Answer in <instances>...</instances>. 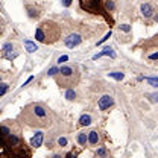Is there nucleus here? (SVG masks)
Masks as SVG:
<instances>
[{"label":"nucleus","instance_id":"nucleus-27","mask_svg":"<svg viewBox=\"0 0 158 158\" xmlns=\"http://www.w3.org/2000/svg\"><path fill=\"white\" fill-rule=\"evenodd\" d=\"M110 37H111V32H108V34H106V35H105L103 38H102V40H99V41H98V43H96V44H98V46H99V44H102V43H103L105 40H108V38H110Z\"/></svg>","mask_w":158,"mask_h":158},{"label":"nucleus","instance_id":"nucleus-20","mask_svg":"<svg viewBox=\"0 0 158 158\" xmlns=\"http://www.w3.org/2000/svg\"><path fill=\"white\" fill-rule=\"evenodd\" d=\"M103 9H105V12H108V15H110V12H114V11H116V3H114V0H105V2H103Z\"/></svg>","mask_w":158,"mask_h":158},{"label":"nucleus","instance_id":"nucleus-24","mask_svg":"<svg viewBox=\"0 0 158 158\" xmlns=\"http://www.w3.org/2000/svg\"><path fill=\"white\" fill-rule=\"evenodd\" d=\"M118 32H126V34H129V32H131V26H129V24H120V26H118Z\"/></svg>","mask_w":158,"mask_h":158},{"label":"nucleus","instance_id":"nucleus-2","mask_svg":"<svg viewBox=\"0 0 158 158\" xmlns=\"http://www.w3.org/2000/svg\"><path fill=\"white\" fill-rule=\"evenodd\" d=\"M62 35V26L55 20H43L35 29V40L43 44H53Z\"/></svg>","mask_w":158,"mask_h":158},{"label":"nucleus","instance_id":"nucleus-21","mask_svg":"<svg viewBox=\"0 0 158 158\" xmlns=\"http://www.w3.org/2000/svg\"><path fill=\"white\" fill-rule=\"evenodd\" d=\"M24 47H26V50L29 52V53H34L38 47H37V44L35 43H32V41H29V40H26L24 41Z\"/></svg>","mask_w":158,"mask_h":158},{"label":"nucleus","instance_id":"nucleus-25","mask_svg":"<svg viewBox=\"0 0 158 158\" xmlns=\"http://www.w3.org/2000/svg\"><path fill=\"white\" fill-rule=\"evenodd\" d=\"M47 158H65V155L61 154V152H53V154H50Z\"/></svg>","mask_w":158,"mask_h":158},{"label":"nucleus","instance_id":"nucleus-28","mask_svg":"<svg viewBox=\"0 0 158 158\" xmlns=\"http://www.w3.org/2000/svg\"><path fill=\"white\" fill-rule=\"evenodd\" d=\"M3 31H5V20L0 17V35L3 34Z\"/></svg>","mask_w":158,"mask_h":158},{"label":"nucleus","instance_id":"nucleus-6","mask_svg":"<svg viewBox=\"0 0 158 158\" xmlns=\"http://www.w3.org/2000/svg\"><path fill=\"white\" fill-rule=\"evenodd\" d=\"M69 137L65 135V134H62V132H59V131H52L49 135H47V140H46V146L47 148H50V149H62V148H67L69 146Z\"/></svg>","mask_w":158,"mask_h":158},{"label":"nucleus","instance_id":"nucleus-19","mask_svg":"<svg viewBox=\"0 0 158 158\" xmlns=\"http://www.w3.org/2000/svg\"><path fill=\"white\" fill-rule=\"evenodd\" d=\"M146 59H148V61H154V62H158V49H157V47H151V49H148Z\"/></svg>","mask_w":158,"mask_h":158},{"label":"nucleus","instance_id":"nucleus-14","mask_svg":"<svg viewBox=\"0 0 158 158\" xmlns=\"http://www.w3.org/2000/svg\"><path fill=\"white\" fill-rule=\"evenodd\" d=\"M43 140H44V132H41V131L35 132V135L31 138V146L32 148H40L43 144Z\"/></svg>","mask_w":158,"mask_h":158},{"label":"nucleus","instance_id":"nucleus-7","mask_svg":"<svg viewBox=\"0 0 158 158\" xmlns=\"http://www.w3.org/2000/svg\"><path fill=\"white\" fill-rule=\"evenodd\" d=\"M0 131H2V138L11 134H21V125L17 120H5L0 123Z\"/></svg>","mask_w":158,"mask_h":158},{"label":"nucleus","instance_id":"nucleus-17","mask_svg":"<svg viewBox=\"0 0 158 158\" xmlns=\"http://www.w3.org/2000/svg\"><path fill=\"white\" fill-rule=\"evenodd\" d=\"M64 98L67 99V100H70V102H78L79 100V93L76 91V88H69V90H65V93H64Z\"/></svg>","mask_w":158,"mask_h":158},{"label":"nucleus","instance_id":"nucleus-8","mask_svg":"<svg viewBox=\"0 0 158 158\" xmlns=\"http://www.w3.org/2000/svg\"><path fill=\"white\" fill-rule=\"evenodd\" d=\"M155 14H158L155 2H141L140 3V15L143 17V20L151 21Z\"/></svg>","mask_w":158,"mask_h":158},{"label":"nucleus","instance_id":"nucleus-15","mask_svg":"<svg viewBox=\"0 0 158 158\" xmlns=\"http://www.w3.org/2000/svg\"><path fill=\"white\" fill-rule=\"evenodd\" d=\"M102 56H111V58H116V53H114V50H113L111 47H103V50H100L98 55H94L93 59L98 61V59L102 58Z\"/></svg>","mask_w":158,"mask_h":158},{"label":"nucleus","instance_id":"nucleus-31","mask_svg":"<svg viewBox=\"0 0 158 158\" xmlns=\"http://www.w3.org/2000/svg\"><path fill=\"white\" fill-rule=\"evenodd\" d=\"M67 59H69V56H61V58L58 59V62H59V64H61V62H65Z\"/></svg>","mask_w":158,"mask_h":158},{"label":"nucleus","instance_id":"nucleus-5","mask_svg":"<svg viewBox=\"0 0 158 158\" xmlns=\"http://www.w3.org/2000/svg\"><path fill=\"white\" fill-rule=\"evenodd\" d=\"M103 2L105 0H79V3H81V8L82 9H85L87 12H91V14H96V15H103L105 19L111 20V17L105 12V9H103Z\"/></svg>","mask_w":158,"mask_h":158},{"label":"nucleus","instance_id":"nucleus-12","mask_svg":"<svg viewBox=\"0 0 158 158\" xmlns=\"http://www.w3.org/2000/svg\"><path fill=\"white\" fill-rule=\"evenodd\" d=\"M26 11H27V15H29V19H38L40 15H41V8H40L38 5H26Z\"/></svg>","mask_w":158,"mask_h":158},{"label":"nucleus","instance_id":"nucleus-1","mask_svg":"<svg viewBox=\"0 0 158 158\" xmlns=\"http://www.w3.org/2000/svg\"><path fill=\"white\" fill-rule=\"evenodd\" d=\"M53 113L52 110L44 105L43 102H31L27 105H24L21 108L19 114V120L34 129H44V128H50L53 123Z\"/></svg>","mask_w":158,"mask_h":158},{"label":"nucleus","instance_id":"nucleus-32","mask_svg":"<svg viewBox=\"0 0 158 158\" xmlns=\"http://www.w3.org/2000/svg\"><path fill=\"white\" fill-rule=\"evenodd\" d=\"M0 146H2V144H0Z\"/></svg>","mask_w":158,"mask_h":158},{"label":"nucleus","instance_id":"nucleus-26","mask_svg":"<svg viewBox=\"0 0 158 158\" xmlns=\"http://www.w3.org/2000/svg\"><path fill=\"white\" fill-rule=\"evenodd\" d=\"M72 3H73V0H61V6H64V8H69Z\"/></svg>","mask_w":158,"mask_h":158},{"label":"nucleus","instance_id":"nucleus-23","mask_svg":"<svg viewBox=\"0 0 158 158\" xmlns=\"http://www.w3.org/2000/svg\"><path fill=\"white\" fill-rule=\"evenodd\" d=\"M8 90H9V84H6V82H0V98L5 96V94L8 93Z\"/></svg>","mask_w":158,"mask_h":158},{"label":"nucleus","instance_id":"nucleus-18","mask_svg":"<svg viewBox=\"0 0 158 158\" xmlns=\"http://www.w3.org/2000/svg\"><path fill=\"white\" fill-rule=\"evenodd\" d=\"M94 158H111V154L105 146H99L94 152Z\"/></svg>","mask_w":158,"mask_h":158},{"label":"nucleus","instance_id":"nucleus-13","mask_svg":"<svg viewBox=\"0 0 158 158\" xmlns=\"http://www.w3.org/2000/svg\"><path fill=\"white\" fill-rule=\"evenodd\" d=\"M93 122H94V117H93L90 113H84L78 120V126H81V128H84V126H90Z\"/></svg>","mask_w":158,"mask_h":158},{"label":"nucleus","instance_id":"nucleus-3","mask_svg":"<svg viewBox=\"0 0 158 158\" xmlns=\"http://www.w3.org/2000/svg\"><path fill=\"white\" fill-rule=\"evenodd\" d=\"M55 81L58 84L59 88L69 90V88H76L81 81V69L78 64H69V65H62L59 67Z\"/></svg>","mask_w":158,"mask_h":158},{"label":"nucleus","instance_id":"nucleus-11","mask_svg":"<svg viewBox=\"0 0 158 158\" xmlns=\"http://www.w3.org/2000/svg\"><path fill=\"white\" fill-rule=\"evenodd\" d=\"M113 105H114V98H113L111 94H103V96H100V99L98 100V108L100 111H106V110H110Z\"/></svg>","mask_w":158,"mask_h":158},{"label":"nucleus","instance_id":"nucleus-30","mask_svg":"<svg viewBox=\"0 0 158 158\" xmlns=\"http://www.w3.org/2000/svg\"><path fill=\"white\" fill-rule=\"evenodd\" d=\"M78 157V154L76 152H69L67 155H65V158H76Z\"/></svg>","mask_w":158,"mask_h":158},{"label":"nucleus","instance_id":"nucleus-22","mask_svg":"<svg viewBox=\"0 0 158 158\" xmlns=\"http://www.w3.org/2000/svg\"><path fill=\"white\" fill-rule=\"evenodd\" d=\"M108 76L116 79V81H123V79H125V73H123V72H110Z\"/></svg>","mask_w":158,"mask_h":158},{"label":"nucleus","instance_id":"nucleus-9","mask_svg":"<svg viewBox=\"0 0 158 158\" xmlns=\"http://www.w3.org/2000/svg\"><path fill=\"white\" fill-rule=\"evenodd\" d=\"M20 55V47L15 43H6L2 49V56L8 61H12Z\"/></svg>","mask_w":158,"mask_h":158},{"label":"nucleus","instance_id":"nucleus-10","mask_svg":"<svg viewBox=\"0 0 158 158\" xmlns=\"http://www.w3.org/2000/svg\"><path fill=\"white\" fill-rule=\"evenodd\" d=\"M103 132L100 129H91L88 132V144L91 148H98V146H102L103 143Z\"/></svg>","mask_w":158,"mask_h":158},{"label":"nucleus","instance_id":"nucleus-29","mask_svg":"<svg viewBox=\"0 0 158 158\" xmlns=\"http://www.w3.org/2000/svg\"><path fill=\"white\" fill-rule=\"evenodd\" d=\"M148 82L152 84V85H155V87H158V79H155V78H149L148 79Z\"/></svg>","mask_w":158,"mask_h":158},{"label":"nucleus","instance_id":"nucleus-16","mask_svg":"<svg viewBox=\"0 0 158 158\" xmlns=\"http://www.w3.org/2000/svg\"><path fill=\"white\" fill-rule=\"evenodd\" d=\"M76 141H78V144L81 148H85L88 144V132H85V131L78 132L76 134Z\"/></svg>","mask_w":158,"mask_h":158},{"label":"nucleus","instance_id":"nucleus-4","mask_svg":"<svg viewBox=\"0 0 158 158\" xmlns=\"http://www.w3.org/2000/svg\"><path fill=\"white\" fill-rule=\"evenodd\" d=\"M87 26H75L65 37H64V46L69 47V49H75L78 47L79 44L84 43V40H88L90 38V32H87Z\"/></svg>","mask_w":158,"mask_h":158}]
</instances>
